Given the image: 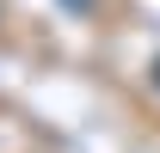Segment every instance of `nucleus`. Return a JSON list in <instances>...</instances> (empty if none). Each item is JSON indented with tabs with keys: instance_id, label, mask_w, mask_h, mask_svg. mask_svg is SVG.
Masks as SVG:
<instances>
[{
	"instance_id": "nucleus-1",
	"label": "nucleus",
	"mask_w": 160,
	"mask_h": 153,
	"mask_svg": "<svg viewBox=\"0 0 160 153\" xmlns=\"http://www.w3.org/2000/svg\"><path fill=\"white\" fill-rule=\"evenodd\" d=\"M62 6H92V0H62Z\"/></svg>"
}]
</instances>
